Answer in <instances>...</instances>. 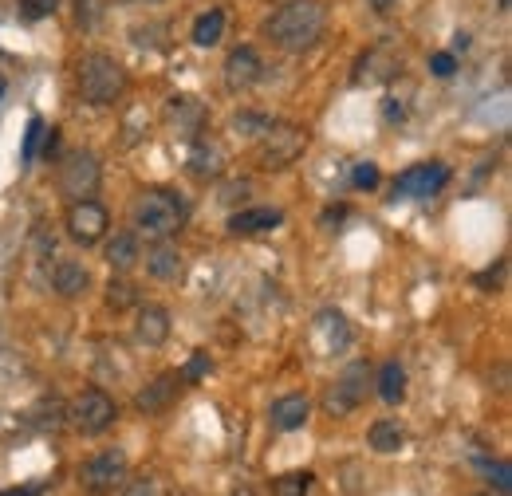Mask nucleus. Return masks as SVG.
Listing matches in <instances>:
<instances>
[{"instance_id": "obj_22", "label": "nucleus", "mask_w": 512, "mask_h": 496, "mask_svg": "<svg viewBox=\"0 0 512 496\" xmlns=\"http://www.w3.org/2000/svg\"><path fill=\"white\" fill-rule=\"evenodd\" d=\"M221 36H225V12L221 8H209L193 20V44L197 48H217Z\"/></svg>"}, {"instance_id": "obj_15", "label": "nucleus", "mask_w": 512, "mask_h": 496, "mask_svg": "<svg viewBox=\"0 0 512 496\" xmlns=\"http://www.w3.org/2000/svg\"><path fill=\"white\" fill-rule=\"evenodd\" d=\"M178 386H182V374H162V378H154V382L134 398V406H138L142 414H162V410L178 398Z\"/></svg>"}, {"instance_id": "obj_41", "label": "nucleus", "mask_w": 512, "mask_h": 496, "mask_svg": "<svg viewBox=\"0 0 512 496\" xmlns=\"http://www.w3.org/2000/svg\"><path fill=\"white\" fill-rule=\"evenodd\" d=\"M4 91H8V79H4V75H0V99H4Z\"/></svg>"}, {"instance_id": "obj_12", "label": "nucleus", "mask_w": 512, "mask_h": 496, "mask_svg": "<svg viewBox=\"0 0 512 496\" xmlns=\"http://www.w3.org/2000/svg\"><path fill=\"white\" fill-rule=\"evenodd\" d=\"M190 174L197 182H213L225 174V146L209 134H197L190 146Z\"/></svg>"}, {"instance_id": "obj_20", "label": "nucleus", "mask_w": 512, "mask_h": 496, "mask_svg": "<svg viewBox=\"0 0 512 496\" xmlns=\"http://www.w3.org/2000/svg\"><path fill=\"white\" fill-rule=\"evenodd\" d=\"M170 123L178 126L182 134H193V138H197V130L205 126V107H201L197 99H190V95H174V99H170Z\"/></svg>"}, {"instance_id": "obj_35", "label": "nucleus", "mask_w": 512, "mask_h": 496, "mask_svg": "<svg viewBox=\"0 0 512 496\" xmlns=\"http://www.w3.org/2000/svg\"><path fill=\"white\" fill-rule=\"evenodd\" d=\"M123 496H154V481L150 477H134Z\"/></svg>"}, {"instance_id": "obj_43", "label": "nucleus", "mask_w": 512, "mask_h": 496, "mask_svg": "<svg viewBox=\"0 0 512 496\" xmlns=\"http://www.w3.org/2000/svg\"><path fill=\"white\" fill-rule=\"evenodd\" d=\"M477 496H493V493H477Z\"/></svg>"}, {"instance_id": "obj_13", "label": "nucleus", "mask_w": 512, "mask_h": 496, "mask_svg": "<svg viewBox=\"0 0 512 496\" xmlns=\"http://www.w3.org/2000/svg\"><path fill=\"white\" fill-rule=\"evenodd\" d=\"M264 75V63L256 56V48H233L225 60V87L229 91H249L256 79Z\"/></svg>"}, {"instance_id": "obj_28", "label": "nucleus", "mask_w": 512, "mask_h": 496, "mask_svg": "<svg viewBox=\"0 0 512 496\" xmlns=\"http://www.w3.org/2000/svg\"><path fill=\"white\" fill-rule=\"evenodd\" d=\"M134 300H138V292L130 288L127 280H111V284H107V304H111V308H115V311L130 308Z\"/></svg>"}, {"instance_id": "obj_30", "label": "nucleus", "mask_w": 512, "mask_h": 496, "mask_svg": "<svg viewBox=\"0 0 512 496\" xmlns=\"http://www.w3.org/2000/svg\"><path fill=\"white\" fill-rule=\"evenodd\" d=\"M481 469L489 473V481L497 485V493H509L512 489V477H509V465H505V461H481Z\"/></svg>"}, {"instance_id": "obj_5", "label": "nucleus", "mask_w": 512, "mask_h": 496, "mask_svg": "<svg viewBox=\"0 0 512 496\" xmlns=\"http://www.w3.org/2000/svg\"><path fill=\"white\" fill-rule=\"evenodd\" d=\"M123 481H127V453L123 449H103L79 465V485L91 496L115 493Z\"/></svg>"}, {"instance_id": "obj_8", "label": "nucleus", "mask_w": 512, "mask_h": 496, "mask_svg": "<svg viewBox=\"0 0 512 496\" xmlns=\"http://www.w3.org/2000/svg\"><path fill=\"white\" fill-rule=\"evenodd\" d=\"M367 386H371V367L367 363H351L347 371L339 374V382L327 390V398H323L327 414L331 418H347L351 410H359L363 398H367Z\"/></svg>"}, {"instance_id": "obj_1", "label": "nucleus", "mask_w": 512, "mask_h": 496, "mask_svg": "<svg viewBox=\"0 0 512 496\" xmlns=\"http://www.w3.org/2000/svg\"><path fill=\"white\" fill-rule=\"evenodd\" d=\"M323 28H327V4L323 0H288L268 16L264 36L284 52H308L323 36Z\"/></svg>"}, {"instance_id": "obj_11", "label": "nucleus", "mask_w": 512, "mask_h": 496, "mask_svg": "<svg viewBox=\"0 0 512 496\" xmlns=\"http://www.w3.org/2000/svg\"><path fill=\"white\" fill-rule=\"evenodd\" d=\"M312 343H316V351H320L323 359H331V355H339V351L351 347V327H347L343 311L327 308L316 315V323H312Z\"/></svg>"}, {"instance_id": "obj_2", "label": "nucleus", "mask_w": 512, "mask_h": 496, "mask_svg": "<svg viewBox=\"0 0 512 496\" xmlns=\"http://www.w3.org/2000/svg\"><path fill=\"white\" fill-rule=\"evenodd\" d=\"M130 225H134V237L170 241L186 225V205L170 189H142L130 205Z\"/></svg>"}, {"instance_id": "obj_37", "label": "nucleus", "mask_w": 512, "mask_h": 496, "mask_svg": "<svg viewBox=\"0 0 512 496\" xmlns=\"http://www.w3.org/2000/svg\"><path fill=\"white\" fill-rule=\"evenodd\" d=\"M367 4H371V8H375V12H379V16H386V12H390V8H394V4H398V0H367Z\"/></svg>"}, {"instance_id": "obj_31", "label": "nucleus", "mask_w": 512, "mask_h": 496, "mask_svg": "<svg viewBox=\"0 0 512 496\" xmlns=\"http://www.w3.org/2000/svg\"><path fill=\"white\" fill-rule=\"evenodd\" d=\"M56 8H60V0H20L24 20H44V16H52Z\"/></svg>"}, {"instance_id": "obj_9", "label": "nucleus", "mask_w": 512, "mask_h": 496, "mask_svg": "<svg viewBox=\"0 0 512 496\" xmlns=\"http://www.w3.org/2000/svg\"><path fill=\"white\" fill-rule=\"evenodd\" d=\"M446 182H449V166H442V162H418V166H410V170L398 174L394 189L402 197H434V193H442Z\"/></svg>"}, {"instance_id": "obj_10", "label": "nucleus", "mask_w": 512, "mask_h": 496, "mask_svg": "<svg viewBox=\"0 0 512 496\" xmlns=\"http://www.w3.org/2000/svg\"><path fill=\"white\" fill-rule=\"evenodd\" d=\"M99 186V162H95V154H67L64 170H60V189H64L71 201H79V197H87V193H95Z\"/></svg>"}, {"instance_id": "obj_17", "label": "nucleus", "mask_w": 512, "mask_h": 496, "mask_svg": "<svg viewBox=\"0 0 512 496\" xmlns=\"http://www.w3.org/2000/svg\"><path fill=\"white\" fill-rule=\"evenodd\" d=\"M284 213L272 209V205H260V209H245V213H233L229 217V229L237 237H249V233H268V229H280Z\"/></svg>"}, {"instance_id": "obj_36", "label": "nucleus", "mask_w": 512, "mask_h": 496, "mask_svg": "<svg viewBox=\"0 0 512 496\" xmlns=\"http://www.w3.org/2000/svg\"><path fill=\"white\" fill-rule=\"evenodd\" d=\"M383 115H386V123H402V119H406V107H402V103H394V99H386Z\"/></svg>"}, {"instance_id": "obj_14", "label": "nucleus", "mask_w": 512, "mask_h": 496, "mask_svg": "<svg viewBox=\"0 0 512 496\" xmlns=\"http://www.w3.org/2000/svg\"><path fill=\"white\" fill-rule=\"evenodd\" d=\"M308 414H312V402H308L304 394H284V398L272 402L268 426H272L276 434H292V430H300V426L308 422Z\"/></svg>"}, {"instance_id": "obj_34", "label": "nucleus", "mask_w": 512, "mask_h": 496, "mask_svg": "<svg viewBox=\"0 0 512 496\" xmlns=\"http://www.w3.org/2000/svg\"><path fill=\"white\" fill-rule=\"evenodd\" d=\"M205 371H209V355L201 351V355H193V359H190V367L182 371V382H197V378H201V374H205Z\"/></svg>"}, {"instance_id": "obj_23", "label": "nucleus", "mask_w": 512, "mask_h": 496, "mask_svg": "<svg viewBox=\"0 0 512 496\" xmlns=\"http://www.w3.org/2000/svg\"><path fill=\"white\" fill-rule=\"evenodd\" d=\"M394 67H398V60H394L386 48H371V52L359 60V71H355L351 79H355V83H379V79H386Z\"/></svg>"}, {"instance_id": "obj_4", "label": "nucleus", "mask_w": 512, "mask_h": 496, "mask_svg": "<svg viewBox=\"0 0 512 496\" xmlns=\"http://www.w3.org/2000/svg\"><path fill=\"white\" fill-rule=\"evenodd\" d=\"M308 146V130L296 123H268V130L256 138V162L264 170H284L292 166Z\"/></svg>"}, {"instance_id": "obj_27", "label": "nucleus", "mask_w": 512, "mask_h": 496, "mask_svg": "<svg viewBox=\"0 0 512 496\" xmlns=\"http://www.w3.org/2000/svg\"><path fill=\"white\" fill-rule=\"evenodd\" d=\"M268 123H272L268 115H253V111H245V115H237V119H233V130H237L241 138H260V134L268 130Z\"/></svg>"}, {"instance_id": "obj_40", "label": "nucleus", "mask_w": 512, "mask_h": 496, "mask_svg": "<svg viewBox=\"0 0 512 496\" xmlns=\"http://www.w3.org/2000/svg\"><path fill=\"white\" fill-rule=\"evenodd\" d=\"M0 496H36V489H8V493H0Z\"/></svg>"}, {"instance_id": "obj_38", "label": "nucleus", "mask_w": 512, "mask_h": 496, "mask_svg": "<svg viewBox=\"0 0 512 496\" xmlns=\"http://www.w3.org/2000/svg\"><path fill=\"white\" fill-rule=\"evenodd\" d=\"M127 8H150V4H162V0H123Z\"/></svg>"}, {"instance_id": "obj_6", "label": "nucleus", "mask_w": 512, "mask_h": 496, "mask_svg": "<svg viewBox=\"0 0 512 496\" xmlns=\"http://www.w3.org/2000/svg\"><path fill=\"white\" fill-rule=\"evenodd\" d=\"M115 418H119V406H115V398H111L107 390H99V386L83 390V394L71 402V426L87 437L111 430V426H115Z\"/></svg>"}, {"instance_id": "obj_21", "label": "nucleus", "mask_w": 512, "mask_h": 496, "mask_svg": "<svg viewBox=\"0 0 512 496\" xmlns=\"http://www.w3.org/2000/svg\"><path fill=\"white\" fill-rule=\"evenodd\" d=\"M107 264L115 268V272H127V268H134L138 264V256H142V248H138V237L134 233H115L111 241H107Z\"/></svg>"}, {"instance_id": "obj_19", "label": "nucleus", "mask_w": 512, "mask_h": 496, "mask_svg": "<svg viewBox=\"0 0 512 496\" xmlns=\"http://www.w3.org/2000/svg\"><path fill=\"white\" fill-rule=\"evenodd\" d=\"M87 284H91V276H87V268H83L79 260H60V264L52 268V288H56L64 300H75L79 292H87Z\"/></svg>"}, {"instance_id": "obj_24", "label": "nucleus", "mask_w": 512, "mask_h": 496, "mask_svg": "<svg viewBox=\"0 0 512 496\" xmlns=\"http://www.w3.org/2000/svg\"><path fill=\"white\" fill-rule=\"evenodd\" d=\"M367 445L375 449V453H398L402 445H406V434H402V426L398 422H375L371 426V434H367Z\"/></svg>"}, {"instance_id": "obj_32", "label": "nucleus", "mask_w": 512, "mask_h": 496, "mask_svg": "<svg viewBox=\"0 0 512 496\" xmlns=\"http://www.w3.org/2000/svg\"><path fill=\"white\" fill-rule=\"evenodd\" d=\"M351 182L359 189H375L379 186V166H375V162H359L355 174H351Z\"/></svg>"}, {"instance_id": "obj_18", "label": "nucleus", "mask_w": 512, "mask_h": 496, "mask_svg": "<svg viewBox=\"0 0 512 496\" xmlns=\"http://www.w3.org/2000/svg\"><path fill=\"white\" fill-rule=\"evenodd\" d=\"M146 272L154 280H178L182 276V252L170 241H154L150 252H146Z\"/></svg>"}, {"instance_id": "obj_26", "label": "nucleus", "mask_w": 512, "mask_h": 496, "mask_svg": "<svg viewBox=\"0 0 512 496\" xmlns=\"http://www.w3.org/2000/svg\"><path fill=\"white\" fill-rule=\"evenodd\" d=\"M312 485H316L312 473H284V477L272 481V496H308Z\"/></svg>"}, {"instance_id": "obj_42", "label": "nucleus", "mask_w": 512, "mask_h": 496, "mask_svg": "<svg viewBox=\"0 0 512 496\" xmlns=\"http://www.w3.org/2000/svg\"><path fill=\"white\" fill-rule=\"evenodd\" d=\"M233 496H253V489H237Z\"/></svg>"}, {"instance_id": "obj_3", "label": "nucleus", "mask_w": 512, "mask_h": 496, "mask_svg": "<svg viewBox=\"0 0 512 496\" xmlns=\"http://www.w3.org/2000/svg\"><path fill=\"white\" fill-rule=\"evenodd\" d=\"M79 91H83V99L95 103V107L115 103V99L127 91V71H123V63L115 60V56H107V52H87V56L79 60Z\"/></svg>"}, {"instance_id": "obj_7", "label": "nucleus", "mask_w": 512, "mask_h": 496, "mask_svg": "<svg viewBox=\"0 0 512 496\" xmlns=\"http://www.w3.org/2000/svg\"><path fill=\"white\" fill-rule=\"evenodd\" d=\"M64 225H67V237H71L75 245L87 248V245H95V241H103V237H107L111 213H107L95 197H79V201H71Z\"/></svg>"}, {"instance_id": "obj_33", "label": "nucleus", "mask_w": 512, "mask_h": 496, "mask_svg": "<svg viewBox=\"0 0 512 496\" xmlns=\"http://www.w3.org/2000/svg\"><path fill=\"white\" fill-rule=\"evenodd\" d=\"M430 71H434L438 79H449V75L457 71V60H453L449 52H438V56H430Z\"/></svg>"}, {"instance_id": "obj_39", "label": "nucleus", "mask_w": 512, "mask_h": 496, "mask_svg": "<svg viewBox=\"0 0 512 496\" xmlns=\"http://www.w3.org/2000/svg\"><path fill=\"white\" fill-rule=\"evenodd\" d=\"M453 48H457V52H465V48H469V36H465V32H457V40H453Z\"/></svg>"}, {"instance_id": "obj_16", "label": "nucleus", "mask_w": 512, "mask_h": 496, "mask_svg": "<svg viewBox=\"0 0 512 496\" xmlns=\"http://www.w3.org/2000/svg\"><path fill=\"white\" fill-rule=\"evenodd\" d=\"M134 335H138V343H146V347H162V343L170 339V311L158 308V304H146V308L138 311Z\"/></svg>"}, {"instance_id": "obj_25", "label": "nucleus", "mask_w": 512, "mask_h": 496, "mask_svg": "<svg viewBox=\"0 0 512 496\" xmlns=\"http://www.w3.org/2000/svg\"><path fill=\"white\" fill-rule=\"evenodd\" d=\"M379 398L390 402V406H398L406 398V371L398 363H386L383 371H379Z\"/></svg>"}, {"instance_id": "obj_29", "label": "nucleus", "mask_w": 512, "mask_h": 496, "mask_svg": "<svg viewBox=\"0 0 512 496\" xmlns=\"http://www.w3.org/2000/svg\"><path fill=\"white\" fill-rule=\"evenodd\" d=\"M44 130H48V126H44V119H32V123H28V134H24V154H20L24 162H36V150H40Z\"/></svg>"}]
</instances>
